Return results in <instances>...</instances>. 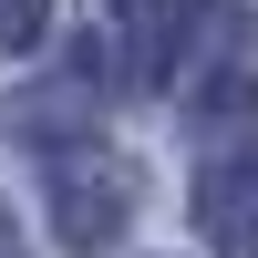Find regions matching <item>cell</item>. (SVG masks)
<instances>
[{"instance_id": "cell-1", "label": "cell", "mask_w": 258, "mask_h": 258, "mask_svg": "<svg viewBox=\"0 0 258 258\" xmlns=\"http://www.w3.org/2000/svg\"><path fill=\"white\" fill-rule=\"evenodd\" d=\"M52 227H62V248H114L124 238V217H135V165L114 155V145H93V135H73V145H52Z\"/></svg>"}, {"instance_id": "cell-3", "label": "cell", "mask_w": 258, "mask_h": 258, "mask_svg": "<svg viewBox=\"0 0 258 258\" xmlns=\"http://www.w3.org/2000/svg\"><path fill=\"white\" fill-rule=\"evenodd\" d=\"M41 21H52V0H0V52H31Z\"/></svg>"}, {"instance_id": "cell-2", "label": "cell", "mask_w": 258, "mask_h": 258, "mask_svg": "<svg viewBox=\"0 0 258 258\" xmlns=\"http://www.w3.org/2000/svg\"><path fill=\"white\" fill-rule=\"evenodd\" d=\"M197 227L217 258H258V155H207L197 165Z\"/></svg>"}]
</instances>
